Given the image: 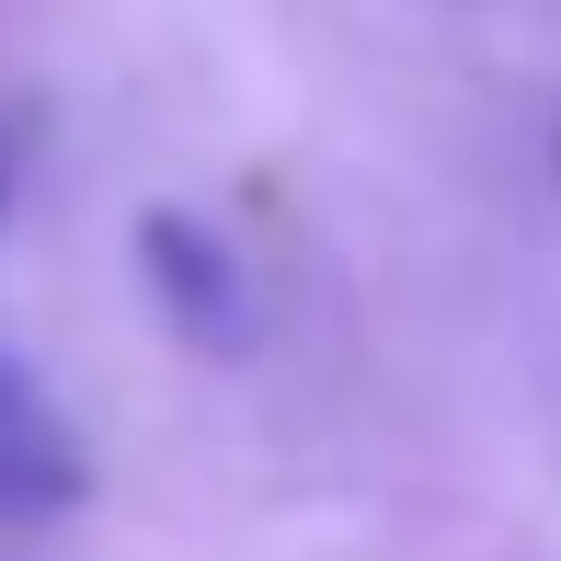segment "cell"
<instances>
[{
    "label": "cell",
    "instance_id": "1",
    "mask_svg": "<svg viewBox=\"0 0 561 561\" xmlns=\"http://www.w3.org/2000/svg\"><path fill=\"white\" fill-rule=\"evenodd\" d=\"M138 264H149V287H161V310L184 321L195 344H241L252 333V287H241V252L218 241V229H195L184 207H149L138 218Z\"/></svg>",
    "mask_w": 561,
    "mask_h": 561
},
{
    "label": "cell",
    "instance_id": "2",
    "mask_svg": "<svg viewBox=\"0 0 561 561\" xmlns=\"http://www.w3.org/2000/svg\"><path fill=\"white\" fill-rule=\"evenodd\" d=\"M92 493V458L69 436V413L46 401L35 367L0 355V516H69Z\"/></svg>",
    "mask_w": 561,
    "mask_h": 561
},
{
    "label": "cell",
    "instance_id": "3",
    "mask_svg": "<svg viewBox=\"0 0 561 561\" xmlns=\"http://www.w3.org/2000/svg\"><path fill=\"white\" fill-rule=\"evenodd\" d=\"M0 207H12V184H0Z\"/></svg>",
    "mask_w": 561,
    "mask_h": 561
}]
</instances>
